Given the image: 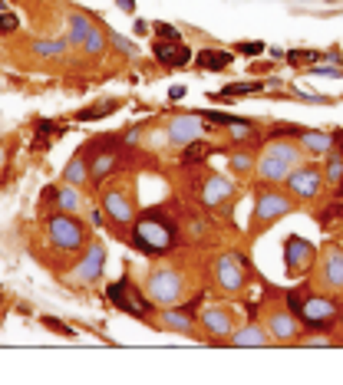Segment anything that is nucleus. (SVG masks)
Returning a JSON list of instances; mask_svg holds the SVG:
<instances>
[{"mask_svg": "<svg viewBox=\"0 0 343 385\" xmlns=\"http://www.w3.org/2000/svg\"><path fill=\"white\" fill-rule=\"evenodd\" d=\"M320 286L343 290V250L340 247H327V254L320 257Z\"/></svg>", "mask_w": 343, "mask_h": 385, "instance_id": "obj_16", "label": "nucleus"}, {"mask_svg": "<svg viewBox=\"0 0 343 385\" xmlns=\"http://www.w3.org/2000/svg\"><path fill=\"white\" fill-rule=\"evenodd\" d=\"M115 3H119V10H126V13L136 10V0H115Z\"/></svg>", "mask_w": 343, "mask_h": 385, "instance_id": "obj_46", "label": "nucleus"}, {"mask_svg": "<svg viewBox=\"0 0 343 385\" xmlns=\"http://www.w3.org/2000/svg\"><path fill=\"white\" fill-rule=\"evenodd\" d=\"M145 286H149V300L159 303V306H175L182 293H185V277L172 270V267H155L152 274L145 277Z\"/></svg>", "mask_w": 343, "mask_h": 385, "instance_id": "obj_4", "label": "nucleus"}, {"mask_svg": "<svg viewBox=\"0 0 343 385\" xmlns=\"http://www.w3.org/2000/svg\"><path fill=\"white\" fill-rule=\"evenodd\" d=\"M287 191H291V198L297 201H314L320 195V188H324V174H320V168H314V165H304V168H294L287 178Z\"/></svg>", "mask_w": 343, "mask_h": 385, "instance_id": "obj_8", "label": "nucleus"}, {"mask_svg": "<svg viewBox=\"0 0 343 385\" xmlns=\"http://www.w3.org/2000/svg\"><path fill=\"white\" fill-rule=\"evenodd\" d=\"M43 326H47V329H53V333L66 336V339H73V336H77V329H73V326H66L63 320H56V316H43Z\"/></svg>", "mask_w": 343, "mask_h": 385, "instance_id": "obj_37", "label": "nucleus"}, {"mask_svg": "<svg viewBox=\"0 0 343 385\" xmlns=\"http://www.w3.org/2000/svg\"><path fill=\"white\" fill-rule=\"evenodd\" d=\"M89 26H93V17H86V13H70V37H66V43L70 47H79L83 43V37L89 33Z\"/></svg>", "mask_w": 343, "mask_h": 385, "instance_id": "obj_28", "label": "nucleus"}, {"mask_svg": "<svg viewBox=\"0 0 343 385\" xmlns=\"http://www.w3.org/2000/svg\"><path fill=\"white\" fill-rule=\"evenodd\" d=\"M327 3H337V0H327Z\"/></svg>", "mask_w": 343, "mask_h": 385, "instance_id": "obj_52", "label": "nucleus"}, {"mask_svg": "<svg viewBox=\"0 0 343 385\" xmlns=\"http://www.w3.org/2000/svg\"><path fill=\"white\" fill-rule=\"evenodd\" d=\"M294 211V198L284 195V191H261L257 195V204H255V224L257 227H267L274 224L278 218Z\"/></svg>", "mask_w": 343, "mask_h": 385, "instance_id": "obj_7", "label": "nucleus"}, {"mask_svg": "<svg viewBox=\"0 0 343 385\" xmlns=\"http://www.w3.org/2000/svg\"><path fill=\"white\" fill-rule=\"evenodd\" d=\"M185 92H189V89H185V86H172V89H168V99L175 102V99H182Z\"/></svg>", "mask_w": 343, "mask_h": 385, "instance_id": "obj_44", "label": "nucleus"}, {"mask_svg": "<svg viewBox=\"0 0 343 385\" xmlns=\"http://www.w3.org/2000/svg\"><path fill=\"white\" fill-rule=\"evenodd\" d=\"M20 26V17L10 10H0V33H13Z\"/></svg>", "mask_w": 343, "mask_h": 385, "instance_id": "obj_40", "label": "nucleus"}, {"mask_svg": "<svg viewBox=\"0 0 343 385\" xmlns=\"http://www.w3.org/2000/svg\"><path fill=\"white\" fill-rule=\"evenodd\" d=\"M37 132L50 136V132H63V129H56V122H50V119H40V122H37Z\"/></svg>", "mask_w": 343, "mask_h": 385, "instance_id": "obj_43", "label": "nucleus"}, {"mask_svg": "<svg viewBox=\"0 0 343 385\" xmlns=\"http://www.w3.org/2000/svg\"><path fill=\"white\" fill-rule=\"evenodd\" d=\"M304 290H291V293H287V310L294 313V316H301V310H304ZM297 323H301V320H297Z\"/></svg>", "mask_w": 343, "mask_h": 385, "instance_id": "obj_39", "label": "nucleus"}, {"mask_svg": "<svg viewBox=\"0 0 343 385\" xmlns=\"http://www.w3.org/2000/svg\"><path fill=\"white\" fill-rule=\"evenodd\" d=\"M255 155L251 151H234L231 155V172L234 174H251V168H255Z\"/></svg>", "mask_w": 343, "mask_h": 385, "instance_id": "obj_35", "label": "nucleus"}, {"mask_svg": "<svg viewBox=\"0 0 343 385\" xmlns=\"http://www.w3.org/2000/svg\"><path fill=\"white\" fill-rule=\"evenodd\" d=\"M66 50H70V43H66V40H37V43H33V53H37V56H43V60L63 56Z\"/></svg>", "mask_w": 343, "mask_h": 385, "instance_id": "obj_30", "label": "nucleus"}, {"mask_svg": "<svg viewBox=\"0 0 343 385\" xmlns=\"http://www.w3.org/2000/svg\"><path fill=\"white\" fill-rule=\"evenodd\" d=\"M102 214L109 218V224L115 227V234L126 231L129 224L136 221V208H132V201H129L126 191H119V188H113V191L102 195Z\"/></svg>", "mask_w": 343, "mask_h": 385, "instance_id": "obj_9", "label": "nucleus"}, {"mask_svg": "<svg viewBox=\"0 0 343 385\" xmlns=\"http://www.w3.org/2000/svg\"><path fill=\"white\" fill-rule=\"evenodd\" d=\"M119 109V99H106V102H96V106H86V109L77 112V122H99L106 115H113Z\"/></svg>", "mask_w": 343, "mask_h": 385, "instance_id": "obj_27", "label": "nucleus"}, {"mask_svg": "<svg viewBox=\"0 0 343 385\" xmlns=\"http://www.w3.org/2000/svg\"><path fill=\"white\" fill-rule=\"evenodd\" d=\"M119 168V149H109V151H99V155H93V168H89V181L93 185H99L102 178H109V174Z\"/></svg>", "mask_w": 343, "mask_h": 385, "instance_id": "obj_20", "label": "nucleus"}, {"mask_svg": "<svg viewBox=\"0 0 343 385\" xmlns=\"http://www.w3.org/2000/svg\"><path fill=\"white\" fill-rule=\"evenodd\" d=\"M109 47H113L115 53L129 56V60H136V56H139V47H136L129 37H119V33H109Z\"/></svg>", "mask_w": 343, "mask_h": 385, "instance_id": "obj_34", "label": "nucleus"}, {"mask_svg": "<svg viewBox=\"0 0 343 385\" xmlns=\"http://www.w3.org/2000/svg\"><path fill=\"white\" fill-rule=\"evenodd\" d=\"M155 37H159V40H168V43H178V40H182V33H178L172 24H155Z\"/></svg>", "mask_w": 343, "mask_h": 385, "instance_id": "obj_41", "label": "nucleus"}, {"mask_svg": "<svg viewBox=\"0 0 343 385\" xmlns=\"http://www.w3.org/2000/svg\"><path fill=\"white\" fill-rule=\"evenodd\" d=\"M301 145H294V142H284V138H278V142H267L264 151H261V158H257V178L261 181H284L287 174L297 168V162H301Z\"/></svg>", "mask_w": 343, "mask_h": 385, "instance_id": "obj_2", "label": "nucleus"}, {"mask_svg": "<svg viewBox=\"0 0 343 385\" xmlns=\"http://www.w3.org/2000/svg\"><path fill=\"white\" fill-rule=\"evenodd\" d=\"M337 320H340V323H343V310H340V316H337Z\"/></svg>", "mask_w": 343, "mask_h": 385, "instance_id": "obj_50", "label": "nucleus"}, {"mask_svg": "<svg viewBox=\"0 0 343 385\" xmlns=\"http://www.w3.org/2000/svg\"><path fill=\"white\" fill-rule=\"evenodd\" d=\"M136 33H139V37H145V33H149V24H145V20H136Z\"/></svg>", "mask_w": 343, "mask_h": 385, "instance_id": "obj_47", "label": "nucleus"}, {"mask_svg": "<svg viewBox=\"0 0 343 385\" xmlns=\"http://www.w3.org/2000/svg\"><path fill=\"white\" fill-rule=\"evenodd\" d=\"M234 198V181L231 178H225V174H208L202 185V204L208 208V211H215V208H221V204H228V201Z\"/></svg>", "mask_w": 343, "mask_h": 385, "instance_id": "obj_14", "label": "nucleus"}, {"mask_svg": "<svg viewBox=\"0 0 343 385\" xmlns=\"http://www.w3.org/2000/svg\"><path fill=\"white\" fill-rule=\"evenodd\" d=\"M340 218H343V198H340Z\"/></svg>", "mask_w": 343, "mask_h": 385, "instance_id": "obj_49", "label": "nucleus"}, {"mask_svg": "<svg viewBox=\"0 0 343 385\" xmlns=\"http://www.w3.org/2000/svg\"><path fill=\"white\" fill-rule=\"evenodd\" d=\"M102 218H106L102 211H89V221H93V224H102Z\"/></svg>", "mask_w": 343, "mask_h": 385, "instance_id": "obj_48", "label": "nucleus"}, {"mask_svg": "<svg viewBox=\"0 0 343 385\" xmlns=\"http://www.w3.org/2000/svg\"><path fill=\"white\" fill-rule=\"evenodd\" d=\"M185 155H182V162L185 165H195V162H205V158H208V155H212V151H218V149H212V145H205L202 138H195V142H189V145H185Z\"/></svg>", "mask_w": 343, "mask_h": 385, "instance_id": "obj_32", "label": "nucleus"}, {"mask_svg": "<svg viewBox=\"0 0 343 385\" xmlns=\"http://www.w3.org/2000/svg\"><path fill=\"white\" fill-rule=\"evenodd\" d=\"M310 76H330V79H337V76H343V73H340V66H337V63H320V66L310 69Z\"/></svg>", "mask_w": 343, "mask_h": 385, "instance_id": "obj_42", "label": "nucleus"}, {"mask_svg": "<svg viewBox=\"0 0 343 385\" xmlns=\"http://www.w3.org/2000/svg\"><path fill=\"white\" fill-rule=\"evenodd\" d=\"M202 326L212 336H231V329H234V323H231V313L225 310V306H208V310L202 313Z\"/></svg>", "mask_w": 343, "mask_h": 385, "instance_id": "obj_18", "label": "nucleus"}, {"mask_svg": "<svg viewBox=\"0 0 343 385\" xmlns=\"http://www.w3.org/2000/svg\"><path fill=\"white\" fill-rule=\"evenodd\" d=\"M129 240L139 254L162 257L178 244V224L162 208H149V211L136 214V221L129 224Z\"/></svg>", "mask_w": 343, "mask_h": 385, "instance_id": "obj_1", "label": "nucleus"}, {"mask_svg": "<svg viewBox=\"0 0 343 385\" xmlns=\"http://www.w3.org/2000/svg\"><path fill=\"white\" fill-rule=\"evenodd\" d=\"M314 257H317V250H314V244L310 240H304V237L291 234L287 240H284V263H287V277H301L314 263Z\"/></svg>", "mask_w": 343, "mask_h": 385, "instance_id": "obj_10", "label": "nucleus"}, {"mask_svg": "<svg viewBox=\"0 0 343 385\" xmlns=\"http://www.w3.org/2000/svg\"><path fill=\"white\" fill-rule=\"evenodd\" d=\"M106 300L113 303L115 310L129 313V316H136V320H149V316H152V306H155L152 300L142 297V293H139V290H136L132 284H129L126 277L106 286Z\"/></svg>", "mask_w": 343, "mask_h": 385, "instance_id": "obj_5", "label": "nucleus"}, {"mask_svg": "<svg viewBox=\"0 0 343 385\" xmlns=\"http://www.w3.org/2000/svg\"><path fill=\"white\" fill-rule=\"evenodd\" d=\"M337 316H340V306L330 297H307L297 320L304 326H310V329H330L337 323Z\"/></svg>", "mask_w": 343, "mask_h": 385, "instance_id": "obj_6", "label": "nucleus"}, {"mask_svg": "<svg viewBox=\"0 0 343 385\" xmlns=\"http://www.w3.org/2000/svg\"><path fill=\"white\" fill-rule=\"evenodd\" d=\"M324 178H327V181H340V178H343V151L340 149H330V151H327Z\"/></svg>", "mask_w": 343, "mask_h": 385, "instance_id": "obj_33", "label": "nucleus"}, {"mask_svg": "<svg viewBox=\"0 0 343 385\" xmlns=\"http://www.w3.org/2000/svg\"><path fill=\"white\" fill-rule=\"evenodd\" d=\"M202 115L198 112H182V115H175L172 122H168L166 136L172 145H189V142H195V138H202Z\"/></svg>", "mask_w": 343, "mask_h": 385, "instance_id": "obj_12", "label": "nucleus"}, {"mask_svg": "<svg viewBox=\"0 0 343 385\" xmlns=\"http://www.w3.org/2000/svg\"><path fill=\"white\" fill-rule=\"evenodd\" d=\"M56 208L66 214H73L79 208V191L77 185H63V188H56Z\"/></svg>", "mask_w": 343, "mask_h": 385, "instance_id": "obj_31", "label": "nucleus"}, {"mask_svg": "<svg viewBox=\"0 0 343 385\" xmlns=\"http://www.w3.org/2000/svg\"><path fill=\"white\" fill-rule=\"evenodd\" d=\"M225 129H228V136L234 138V142H255V136H257L255 122H251V119H241V115L231 125H225Z\"/></svg>", "mask_w": 343, "mask_h": 385, "instance_id": "obj_29", "label": "nucleus"}, {"mask_svg": "<svg viewBox=\"0 0 343 385\" xmlns=\"http://www.w3.org/2000/svg\"><path fill=\"white\" fill-rule=\"evenodd\" d=\"M47 240H50V247L56 254H79L86 247V227L73 214L60 211L47 218Z\"/></svg>", "mask_w": 343, "mask_h": 385, "instance_id": "obj_3", "label": "nucleus"}, {"mask_svg": "<svg viewBox=\"0 0 343 385\" xmlns=\"http://www.w3.org/2000/svg\"><path fill=\"white\" fill-rule=\"evenodd\" d=\"M162 326L191 336L195 333V313H189L185 306H182V310H178V306H166V310H162Z\"/></svg>", "mask_w": 343, "mask_h": 385, "instance_id": "obj_21", "label": "nucleus"}, {"mask_svg": "<svg viewBox=\"0 0 343 385\" xmlns=\"http://www.w3.org/2000/svg\"><path fill=\"white\" fill-rule=\"evenodd\" d=\"M152 56L162 63L166 69H182L185 63L195 60V56H191V50L185 47V43H182V40H178V43H168V40H155Z\"/></svg>", "mask_w": 343, "mask_h": 385, "instance_id": "obj_15", "label": "nucleus"}, {"mask_svg": "<svg viewBox=\"0 0 343 385\" xmlns=\"http://www.w3.org/2000/svg\"><path fill=\"white\" fill-rule=\"evenodd\" d=\"M231 60H234V53L228 50H202L195 56V66L205 69V73H221V69H228Z\"/></svg>", "mask_w": 343, "mask_h": 385, "instance_id": "obj_22", "label": "nucleus"}, {"mask_svg": "<svg viewBox=\"0 0 343 385\" xmlns=\"http://www.w3.org/2000/svg\"><path fill=\"white\" fill-rule=\"evenodd\" d=\"M304 346H330V339H324V336H317V339H304Z\"/></svg>", "mask_w": 343, "mask_h": 385, "instance_id": "obj_45", "label": "nucleus"}, {"mask_svg": "<svg viewBox=\"0 0 343 385\" xmlns=\"http://www.w3.org/2000/svg\"><path fill=\"white\" fill-rule=\"evenodd\" d=\"M267 333H271V339H280V343H294L297 339V316H294L291 310H274L271 316H267Z\"/></svg>", "mask_w": 343, "mask_h": 385, "instance_id": "obj_17", "label": "nucleus"}, {"mask_svg": "<svg viewBox=\"0 0 343 385\" xmlns=\"http://www.w3.org/2000/svg\"><path fill=\"white\" fill-rule=\"evenodd\" d=\"M0 10H3V0H0Z\"/></svg>", "mask_w": 343, "mask_h": 385, "instance_id": "obj_51", "label": "nucleus"}, {"mask_svg": "<svg viewBox=\"0 0 343 385\" xmlns=\"http://www.w3.org/2000/svg\"><path fill=\"white\" fill-rule=\"evenodd\" d=\"M63 181L66 185H86L89 181V158L86 155H83V151H79L77 158H73V162H66V168H63Z\"/></svg>", "mask_w": 343, "mask_h": 385, "instance_id": "obj_24", "label": "nucleus"}, {"mask_svg": "<svg viewBox=\"0 0 343 385\" xmlns=\"http://www.w3.org/2000/svg\"><path fill=\"white\" fill-rule=\"evenodd\" d=\"M215 286L221 293H241L244 290V267L234 261V254H225L215 261Z\"/></svg>", "mask_w": 343, "mask_h": 385, "instance_id": "obj_11", "label": "nucleus"}, {"mask_svg": "<svg viewBox=\"0 0 343 385\" xmlns=\"http://www.w3.org/2000/svg\"><path fill=\"white\" fill-rule=\"evenodd\" d=\"M102 267H106V247H102V244H89L86 254H83V261H79L77 270H73V280H77L79 286L93 284V280L102 277Z\"/></svg>", "mask_w": 343, "mask_h": 385, "instance_id": "obj_13", "label": "nucleus"}, {"mask_svg": "<svg viewBox=\"0 0 343 385\" xmlns=\"http://www.w3.org/2000/svg\"><path fill=\"white\" fill-rule=\"evenodd\" d=\"M287 60H291L294 66H304V63H317L320 53H314V50H291V53H287Z\"/></svg>", "mask_w": 343, "mask_h": 385, "instance_id": "obj_38", "label": "nucleus"}, {"mask_svg": "<svg viewBox=\"0 0 343 385\" xmlns=\"http://www.w3.org/2000/svg\"><path fill=\"white\" fill-rule=\"evenodd\" d=\"M271 343V333H267V326H257V323H248L244 329H238V333L231 336V346H238V349H248V346H267Z\"/></svg>", "mask_w": 343, "mask_h": 385, "instance_id": "obj_19", "label": "nucleus"}, {"mask_svg": "<svg viewBox=\"0 0 343 385\" xmlns=\"http://www.w3.org/2000/svg\"><path fill=\"white\" fill-rule=\"evenodd\" d=\"M297 145L304 151H310V155H327L333 149V136H327V132H301Z\"/></svg>", "mask_w": 343, "mask_h": 385, "instance_id": "obj_23", "label": "nucleus"}, {"mask_svg": "<svg viewBox=\"0 0 343 385\" xmlns=\"http://www.w3.org/2000/svg\"><path fill=\"white\" fill-rule=\"evenodd\" d=\"M79 47L86 50V56H102V53H106V47H109V33H106L99 24H93Z\"/></svg>", "mask_w": 343, "mask_h": 385, "instance_id": "obj_25", "label": "nucleus"}, {"mask_svg": "<svg viewBox=\"0 0 343 385\" xmlns=\"http://www.w3.org/2000/svg\"><path fill=\"white\" fill-rule=\"evenodd\" d=\"M261 89H267L264 83H231V86L212 92V99H215V102H228V99H234V96H251V92H261Z\"/></svg>", "mask_w": 343, "mask_h": 385, "instance_id": "obj_26", "label": "nucleus"}, {"mask_svg": "<svg viewBox=\"0 0 343 385\" xmlns=\"http://www.w3.org/2000/svg\"><path fill=\"white\" fill-rule=\"evenodd\" d=\"M234 50L241 53V56H251V60H255V56H261V53L267 50V43H261V40H241Z\"/></svg>", "mask_w": 343, "mask_h": 385, "instance_id": "obj_36", "label": "nucleus"}]
</instances>
